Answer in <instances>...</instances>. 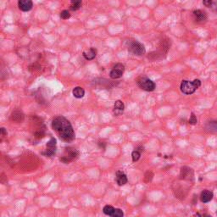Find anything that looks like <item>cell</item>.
<instances>
[{"label":"cell","instance_id":"6da1fadb","mask_svg":"<svg viewBox=\"0 0 217 217\" xmlns=\"http://www.w3.org/2000/svg\"><path fill=\"white\" fill-rule=\"evenodd\" d=\"M52 128L59 137L65 143L72 142L75 139V131L71 122L63 116H57L53 120Z\"/></svg>","mask_w":217,"mask_h":217},{"label":"cell","instance_id":"7a4b0ae2","mask_svg":"<svg viewBox=\"0 0 217 217\" xmlns=\"http://www.w3.org/2000/svg\"><path fill=\"white\" fill-rule=\"evenodd\" d=\"M200 86H201V81L199 79H195L193 81L184 80L181 83V91L184 94H192Z\"/></svg>","mask_w":217,"mask_h":217},{"label":"cell","instance_id":"3957f363","mask_svg":"<svg viewBox=\"0 0 217 217\" xmlns=\"http://www.w3.org/2000/svg\"><path fill=\"white\" fill-rule=\"evenodd\" d=\"M137 85L139 86L140 88L147 92H152L156 88V85L153 81L148 79L146 76H140L137 79Z\"/></svg>","mask_w":217,"mask_h":217},{"label":"cell","instance_id":"277c9868","mask_svg":"<svg viewBox=\"0 0 217 217\" xmlns=\"http://www.w3.org/2000/svg\"><path fill=\"white\" fill-rule=\"evenodd\" d=\"M128 50L130 53H131L134 55H143L144 54L146 50L143 44L137 41H131L129 42Z\"/></svg>","mask_w":217,"mask_h":217},{"label":"cell","instance_id":"5b68a950","mask_svg":"<svg viewBox=\"0 0 217 217\" xmlns=\"http://www.w3.org/2000/svg\"><path fill=\"white\" fill-rule=\"evenodd\" d=\"M78 154H79V153L76 148H65V154L59 159V160L64 164H69L71 161L75 160L78 156Z\"/></svg>","mask_w":217,"mask_h":217},{"label":"cell","instance_id":"8992f818","mask_svg":"<svg viewBox=\"0 0 217 217\" xmlns=\"http://www.w3.org/2000/svg\"><path fill=\"white\" fill-rule=\"evenodd\" d=\"M57 149V142L56 139L54 137H51L50 140L48 142L47 146H46V150L44 152H42V154L48 156V157H51L54 154H55Z\"/></svg>","mask_w":217,"mask_h":217},{"label":"cell","instance_id":"52a82bcc","mask_svg":"<svg viewBox=\"0 0 217 217\" xmlns=\"http://www.w3.org/2000/svg\"><path fill=\"white\" fill-rule=\"evenodd\" d=\"M125 71V66L122 64H115L113 69L111 70V71L110 73V78L112 79H118V78H121L124 73Z\"/></svg>","mask_w":217,"mask_h":217},{"label":"cell","instance_id":"ba28073f","mask_svg":"<svg viewBox=\"0 0 217 217\" xmlns=\"http://www.w3.org/2000/svg\"><path fill=\"white\" fill-rule=\"evenodd\" d=\"M18 6L21 11L27 12V11H30L32 9L33 4H32V0H19L18 1Z\"/></svg>","mask_w":217,"mask_h":217},{"label":"cell","instance_id":"9c48e42d","mask_svg":"<svg viewBox=\"0 0 217 217\" xmlns=\"http://www.w3.org/2000/svg\"><path fill=\"white\" fill-rule=\"evenodd\" d=\"M193 177V171L192 169H190L189 167L187 166H183L181 169V172H180V178L183 179V180H190V178Z\"/></svg>","mask_w":217,"mask_h":217},{"label":"cell","instance_id":"30bf717a","mask_svg":"<svg viewBox=\"0 0 217 217\" xmlns=\"http://www.w3.org/2000/svg\"><path fill=\"white\" fill-rule=\"evenodd\" d=\"M10 119L11 121H14V122H17V123H20L24 121L25 115L20 110H15L13 111L11 115H10Z\"/></svg>","mask_w":217,"mask_h":217},{"label":"cell","instance_id":"8fae6325","mask_svg":"<svg viewBox=\"0 0 217 217\" xmlns=\"http://www.w3.org/2000/svg\"><path fill=\"white\" fill-rule=\"evenodd\" d=\"M116 182L119 186H123L127 183V177L123 171H116Z\"/></svg>","mask_w":217,"mask_h":217},{"label":"cell","instance_id":"7c38bea8","mask_svg":"<svg viewBox=\"0 0 217 217\" xmlns=\"http://www.w3.org/2000/svg\"><path fill=\"white\" fill-rule=\"evenodd\" d=\"M124 108H125V105L121 100L115 101V103L114 105V114L115 115H121V114H123Z\"/></svg>","mask_w":217,"mask_h":217},{"label":"cell","instance_id":"4fadbf2b","mask_svg":"<svg viewBox=\"0 0 217 217\" xmlns=\"http://www.w3.org/2000/svg\"><path fill=\"white\" fill-rule=\"evenodd\" d=\"M83 57L87 59V60H92L97 55V50L94 48H90L88 50L84 51L82 54Z\"/></svg>","mask_w":217,"mask_h":217},{"label":"cell","instance_id":"5bb4252c","mask_svg":"<svg viewBox=\"0 0 217 217\" xmlns=\"http://www.w3.org/2000/svg\"><path fill=\"white\" fill-rule=\"evenodd\" d=\"M213 193L209 190H204L201 193L200 195V199L203 203H208V202L211 201L213 199Z\"/></svg>","mask_w":217,"mask_h":217},{"label":"cell","instance_id":"9a60e30c","mask_svg":"<svg viewBox=\"0 0 217 217\" xmlns=\"http://www.w3.org/2000/svg\"><path fill=\"white\" fill-rule=\"evenodd\" d=\"M193 16L195 17V20L198 21V22H202V21H204L206 20V14L205 12L202 11L200 9H197L193 12Z\"/></svg>","mask_w":217,"mask_h":217},{"label":"cell","instance_id":"2e32d148","mask_svg":"<svg viewBox=\"0 0 217 217\" xmlns=\"http://www.w3.org/2000/svg\"><path fill=\"white\" fill-rule=\"evenodd\" d=\"M73 96L76 98H81L85 95V90L81 87H76L72 91Z\"/></svg>","mask_w":217,"mask_h":217},{"label":"cell","instance_id":"e0dca14e","mask_svg":"<svg viewBox=\"0 0 217 217\" xmlns=\"http://www.w3.org/2000/svg\"><path fill=\"white\" fill-rule=\"evenodd\" d=\"M205 129L208 131H210V132L217 131V121H208L205 124Z\"/></svg>","mask_w":217,"mask_h":217},{"label":"cell","instance_id":"ac0fdd59","mask_svg":"<svg viewBox=\"0 0 217 217\" xmlns=\"http://www.w3.org/2000/svg\"><path fill=\"white\" fill-rule=\"evenodd\" d=\"M81 4H82V0H71L70 8L73 11H76L81 7Z\"/></svg>","mask_w":217,"mask_h":217},{"label":"cell","instance_id":"d6986e66","mask_svg":"<svg viewBox=\"0 0 217 217\" xmlns=\"http://www.w3.org/2000/svg\"><path fill=\"white\" fill-rule=\"evenodd\" d=\"M115 211V208L110 206V205H105L103 209V212L104 214H105L106 216H112L113 213Z\"/></svg>","mask_w":217,"mask_h":217},{"label":"cell","instance_id":"ffe728a7","mask_svg":"<svg viewBox=\"0 0 217 217\" xmlns=\"http://www.w3.org/2000/svg\"><path fill=\"white\" fill-rule=\"evenodd\" d=\"M153 172H151V171H147V172L145 173L144 182H151L152 179H153Z\"/></svg>","mask_w":217,"mask_h":217},{"label":"cell","instance_id":"44dd1931","mask_svg":"<svg viewBox=\"0 0 217 217\" xmlns=\"http://www.w3.org/2000/svg\"><path fill=\"white\" fill-rule=\"evenodd\" d=\"M140 156H141V153H139L137 150H135L131 153V158H132V161L133 162H136L139 159H140Z\"/></svg>","mask_w":217,"mask_h":217},{"label":"cell","instance_id":"7402d4cb","mask_svg":"<svg viewBox=\"0 0 217 217\" xmlns=\"http://www.w3.org/2000/svg\"><path fill=\"white\" fill-rule=\"evenodd\" d=\"M70 17H71V14H70V12H69L68 10L64 9L63 11H61V13H60V18H61V19H63V20H67V19H69Z\"/></svg>","mask_w":217,"mask_h":217},{"label":"cell","instance_id":"603a6c76","mask_svg":"<svg viewBox=\"0 0 217 217\" xmlns=\"http://www.w3.org/2000/svg\"><path fill=\"white\" fill-rule=\"evenodd\" d=\"M123 216H124V213L121 209H115L112 217H122Z\"/></svg>","mask_w":217,"mask_h":217},{"label":"cell","instance_id":"cb8c5ba5","mask_svg":"<svg viewBox=\"0 0 217 217\" xmlns=\"http://www.w3.org/2000/svg\"><path fill=\"white\" fill-rule=\"evenodd\" d=\"M197 122H198V120H197L196 115L193 113H192L191 114V116H190V119H189V124H191V125H196Z\"/></svg>","mask_w":217,"mask_h":217},{"label":"cell","instance_id":"d4e9b609","mask_svg":"<svg viewBox=\"0 0 217 217\" xmlns=\"http://www.w3.org/2000/svg\"><path fill=\"white\" fill-rule=\"evenodd\" d=\"M203 4L205 7H210L212 5V0H203Z\"/></svg>","mask_w":217,"mask_h":217},{"label":"cell","instance_id":"484cf974","mask_svg":"<svg viewBox=\"0 0 217 217\" xmlns=\"http://www.w3.org/2000/svg\"><path fill=\"white\" fill-rule=\"evenodd\" d=\"M1 135H2V137L7 136V131L5 130L4 127H2V128H1Z\"/></svg>","mask_w":217,"mask_h":217}]
</instances>
